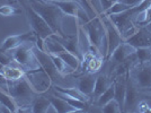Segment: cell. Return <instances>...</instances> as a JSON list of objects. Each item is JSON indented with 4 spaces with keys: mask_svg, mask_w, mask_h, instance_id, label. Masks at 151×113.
I'll return each mask as SVG.
<instances>
[{
    "mask_svg": "<svg viewBox=\"0 0 151 113\" xmlns=\"http://www.w3.org/2000/svg\"><path fill=\"white\" fill-rule=\"evenodd\" d=\"M29 5L49 24L52 31L54 32V34L63 36L61 25H62V19L65 15L59 7L55 6L53 2L45 0H29Z\"/></svg>",
    "mask_w": 151,
    "mask_h": 113,
    "instance_id": "cell-1",
    "label": "cell"
},
{
    "mask_svg": "<svg viewBox=\"0 0 151 113\" xmlns=\"http://www.w3.org/2000/svg\"><path fill=\"white\" fill-rule=\"evenodd\" d=\"M81 26L83 27V30L88 36L89 43L99 51L103 58L106 59V50L103 46V44H105L107 46L106 30H105V25L103 23L101 16H95L94 18L89 19L87 23L82 24Z\"/></svg>",
    "mask_w": 151,
    "mask_h": 113,
    "instance_id": "cell-2",
    "label": "cell"
},
{
    "mask_svg": "<svg viewBox=\"0 0 151 113\" xmlns=\"http://www.w3.org/2000/svg\"><path fill=\"white\" fill-rule=\"evenodd\" d=\"M7 91L15 99L16 102L22 101V104L23 105L31 106V107H32V104H29V103L33 102V100L36 97V95H38L35 92V89L32 87L31 83L28 82V79L26 78L25 76L17 79V80L8 82Z\"/></svg>",
    "mask_w": 151,
    "mask_h": 113,
    "instance_id": "cell-3",
    "label": "cell"
},
{
    "mask_svg": "<svg viewBox=\"0 0 151 113\" xmlns=\"http://www.w3.org/2000/svg\"><path fill=\"white\" fill-rule=\"evenodd\" d=\"M26 43H28V42L20 44L19 46L10 50V56L14 59V61L17 63L19 67H22L25 72L41 67L34 52H33V49H32L33 46L32 45L28 46Z\"/></svg>",
    "mask_w": 151,
    "mask_h": 113,
    "instance_id": "cell-4",
    "label": "cell"
},
{
    "mask_svg": "<svg viewBox=\"0 0 151 113\" xmlns=\"http://www.w3.org/2000/svg\"><path fill=\"white\" fill-rule=\"evenodd\" d=\"M51 2H53L55 6L59 7L65 16H70L72 18L77 19L78 22H81L82 24L87 23L89 20L85 8L76 0H60V1H51Z\"/></svg>",
    "mask_w": 151,
    "mask_h": 113,
    "instance_id": "cell-5",
    "label": "cell"
},
{
    "mask_svg": "<svg viewBox=\"0 0 151 113\" xmlns=\"http://www.w3.org/2000/svg\"><path fill=\"white\" fill-rule=\"evenodd\" d=\"M25 77L28 79V82L31 83L32 87L35 89V92L37 94L45 93L53 83L50 78V76L45 72V70L42 67L26 71Z\"/></svg>",
    "mask_w": 151,
    "mask_h": 113,
    "instance_id": "cell-6",
    "label": "cell"
},
{
    "mask_svg": "<svg viewBox=\"0 0 151 113\" xmlns=\"http://www.w3.org/2000/svg\"><path fill=\"white\" fill-rule=\"evenodd\" d=\"M27 16H28V20H29V24L32 26V31L34 32V34L36 35L37 38H41L44 41L45 38H47L52 34H54V32L52 31V28L49 26V24L32 7L27 8Z\"/></svg>",
    "mask_w": 151,
    "mask_h": 113,
    "instance_id": "cell-7",
    "label": "cell"
},
{
    "mask_svg": "<svg viewBox=\"0 0 151 113\" xmlns=\"http://www.w3.org/2000/svg\"><path fill=\"white\" fill-rule=\"evenodd\" d=\"M130 77L138 89H145L151 85V62L138 63L130 69Z\"/></svg>",
    "mask_w": 151,
    "mask_h": 113,
    "instance_id": "cell-8",
    "label": "cell"
},
{
    "mask_svg": "<svg viewBox=\"0 0 151 113\" xmlns=\"http://www.w3.org/2000/svg\"><path fill=\"white\" fill-rule=\"evenodd\" d=\"M103 17V23L105 25V30H106V41H107V56L106 59L108 60L109 56H112V53L114 52V50L120 45L124 40L123 36L120 33V31L116 28V26L114 25L113 23L111 22V19L108 18L107 16L101 15Z\"/></svg>",
    "mask_w": 151,
    "mask_h": 113,
    "instance_id": "cell-9",
    "label": "cell"
},
{
    "mask_svg": "<svg viewBox=\"0 0 151 113\" xmlns=\"http://www.w3.org/2000/svg\"><path fill=\"white\" fill-rule=\"evenodd\" d=\"M32 49H33V52H34V54L36 56L40 66L45 70V72H46L47 75L50 76L52 82H55L59 78L62 77V75L58 71L57 67H55L54 63H53L52 58H51V56L47 52H45V51H43V50H40L36 45L33 46Z\"/></svg>",
    "mask_w": 151,
    "mask_h": 113,
    "instance_id": "cell-10",
    "label": "cell"
},
{
    "mask_svg": "<svg viewBox=\"0 0 151 113\" xmlns=\"http://www.w3.org/2000/svg\"><path fill=\"white\" fill-rule=\"evenodd\" d=\"M139 103V91L135 84L132 82L130 77V70L126 72V93L124 100V109L123 112L133 111L134 107H137Z\"/></svg>",
    "mask_w": 151,
    "mask_h": 113,
    "instance_id": "cell-11",
    "label": "cell"
},
{
    "mask_svg": "<svg viewBox=\"0 0 151 113\" xmlns=\"http://www.w3.org/2000/svg\"><path fill=\"white\" fill-rule=\"evenodd\" d=\"M29 41L36 42V35L34 34L33 31L26 32V33H23V34H16V35L8 36L1 44V50L0 51L8 52V51L19 46L20 44L25 43V42H29Z\"/></svg>",
    "mask_w": 151,
    "mask_h": 113,
    "instance_id": "cell-12",
    "label": "cell"
},
{
    "mask_svg": "<svg viewBox=\"0 0 151 113\" xmlns=\"http://www.w3.org/2000/svg\"><path fill=\"white\" fill-rule=\"evenodd\" d=\"M125 42L133 46L134 49L143 48V46H151V33L145 27H140L130 38H126Z\"/></svg>",
    "mask_w": 151,
    "mask_h": 113,
    "instance_id": "cell-13",
    "label": "cell"
},
{
    "mask_svg": "<svg viewBox=\"0 0 151 113\" xmlns=\"http://www.w3.org/2000/svg\"><path fill=\"white\" fill-rule=\"evenodd\" d=\"M134 52H135V49L131 46L130 44L126 43L125 41H123L114 50V52L112 53V56H109L108 60H112L115 64H120V63L124 62L125 60H127L132 54H134Z\"/></svg>",
    "mask_w": 151,
    "mask_h": 113,
    "instance_id": "cell-14",
    "label": "cell"
},
{
    "mask_svg": "<svg viewBox=\"0 0 151 113\" xmlns=\"http://www.w3.org/2000/svg\"><path fill=\"white\" fill-rule=\"evenodd\" d=\"M125 93H126V74H124V75L119 76V78L114 82V99L119 103V105L122 109V112H123V109H124Z\"/></svg>",
    "mask_w": 151,
    "mask_h": 113,
    "instance_id": "cell-15",
    "label": "cell"
},
{
    "mask_svg": "<svg viewBox=\"0 0 151 113\" xmlns=\"http://www.w3.org/2000/svg\"><path fill=\"white\" fill-rule=\"evenodd\" d=\"M59 34H52L51 36L44 40V51L49 54H60L63 51H67L62 44Z\"/></svg>",
    "mask_w": 151,
    "mask_h": 113,
    "instance_id": "cell-16",
    "label": "cell"
},
{
    "mask_svg": "<svg viewBox=\"0 0 151 113\" xmlns=\"http://www.w3.org/2000/svg\"><path fill=\"white\" fill-rule=\"evenodd\" d=\"M95 82H96V77L94 75H86L78 79V82H77V88L85 96H87L89 99L93 95V92H94Z\"/></svg>",
    "mask_w": 151,
    "mask_h": 113,
    "instance_id": "cell-17",
    "label": "cell"
},
{
    "mask_svg": "<svg viewBox=\"0 0 151 113\" xmlns=\"http://www.w3.org/2000/svg\"><path fill=\"white\" fill-rule=\"evenodd\" d=\"M2 75L6 77V79L8 82H14V80H17L19 78L24 77L25 71L22 67H19L18 64L14 61L12 64H8V66L4 67Z\"/></svg>",
    "mask_w": 151,
    "mask_h": 113,
    "instance_id": "cell-18",
    "label": "cell"
},
{
    "mask_svg": "<svg viewBox=\"0 0 151 113\" xmlns=\"http://www.w3.org/2000/svg\"><path fill=\"white\" fill-rule=\"evenodd\" d=\"M50 102L52 106L54 107L55 112L58 113H71V112H78L76 109L70 105L67 101L62 99L61 96H49Z\"/></svg>",
    "mask_w": 151,
    "mask_h": 113,
    "instance_id": "cell-19",
    "label": "cell"
},
{
    "mask_svg": "<svg viewBox=\"0 0 151 113\" xmlns=\"http://www.w3.org/2000/svg\"><path fill=\"white\" fill-rule=\"evenodd\" d=\"M55 93L60 96H64V97H70V99H77V100H81V101H87L88 97L85 96L78 89L77 87H70V88H64L57 86L55 87Z\"/></svg>",
    "mask_w": 151,
    "mask_h": 113,
    "instance_id": "cell-20",
    "label": "cell"
},
{
    "mask_svg": "<svg viewBox=\"0 0 151 113\" xmlns=\"http://www.w3.org/2000/svg\"><path fill=\"white\" fill-rule=\"evenodd\" d=\"M112 84V82L107 78L106 76H98L96 78V82H95V87H94V92H93V97L95 99V101L97 100L99 96H101L107 88L109 87V85Z\"/></svg>",
    "mask_w": 151,
    "mask_h": 113,
    "instance_id": "cell-21",
    "label": "cell"
},
{
    "mask_svg": "<svg viewBox=\"0 0 151 113\" xmlns=\"http://www.w3.org/2000/svg\"><path fill=\"white\" fill-rule=\"evenodd\" d=\"M50 106H51V102L49 97L38 96V97H35L33 100V102H32V112L47 113Z\"/></svg>",
    "mask_w": 151,
    "mask_h": 113,
    "instance_id": "cell-22",
    "label": "cell"
},
{
    "mask_svg": "<svg viewBox=\"0 0 151 113\" xmlns=\"http://www.w3.org/2000/svg\"><path fill=\"white\" fill-rule=\"evenodd\" d=\"M58 56H60L73 71L78 70L80 68V66H81V60H80V58L77 56L76 54H73V53H71V52L68 50L63 51V52H61V53L58 54Z\"/></svg>",
    "mask_w": 151,
    "mask_h": 113,
    "instance_id": "cell-23",
    "label": "cell"
},
{
    "mask_svg": "<svg viewBox=\"0 0 151 113\" xmlns=\"http://www.w3.org/2000/svg\"><path fill=\"white\" fill-rule=\"evenodd\" d=\"M0 103L2 105H5L6 107H8V110L10 111V113L18 112L19 111V106L18 104H17V102L15 101V99L7 92L6 89L2 91L1 88H0Z\"/></svg>",
    "mask_w": 151,
    "mask_h": 113,
    "instance_id": "cell-24",
    "label": "cell"
},
{
    "mask_svg": "<svg viewBox=\"0 0 151 113\" xmlns=\"http://www.w3.org/2000/svg\"><path fill=\"white\" fill-rule=\"evenodd\" d=\"M50 56H51V58H52V60H53L54 66L57 67L58 71H59L62 76L69 75V74H71V72H75V71L71 69L69 66L64 62L58 54H50Z\"/></svg>",
    "mask_w": 151,
    "mask_h": 113,
    "instance_id": "cell-25",
    "label": "cell"
},
{
    "mask_svg": "<svg viewBox=\"0 0 151 113\" xmlns=\"http://www.w3.org/2000/svg\"><path fill=\"white\" fill-rule=\"evenodd\" d=\"M135 58L139 63L151 62V46H143L135 49Z\"/></svg>",
    "mask_w": 151,
    "mask_h": 113,
    "instance_id": "cell-26",
    "label": "cell"
},
{
    "mask_svg": "<svg viewBox=\"0 0 151 113\" xmlns=\"http://www.w3.org/2000/svg\"><path fill=\"white\" fill-rule=\"evenodd\" d=\"M135 23L140 27H145L151 23V5L145 8L143 12L139 13L135 16Z\"/></svg>",
    "mask_w": 151,
    "mask_h": 113,
    "instance_id": "cell-27",
    "label": "cell"
},
{
    "mask_svg": "<svg viewBox=\"0 0 151 113\" xmlns=\"http://www.w3.org/2000/svg\"><path fill=\"white\" fill-rule=\"evenodd\" d=\"M130 8H132L131 6H129V5H126V4H123V2H121V1H115L112 6L109 7L108 9H107L105 13H103L101 15H104V16H109V15H115V14H121L123 13V12H126V10H129Z\"/></svg>",
    "mask_w": 151,
    "mask_h": 113,
    "instance_id": "cell-28",
    "label": "cell"
},
{
    "mask_svg": "<svg viewBox=\"0 0 151 113\" xmlns=\"http://www.w3.org/2000/svg\"><path fill=\"white\" fill-rule=\"evenodd\" d=\"M113 99H114V83H112L109 85V87L107 88L106 91L96 100V104L99 105V106H103V105L106 104L107 102L112 101Z\"/></svg>",
    "mask_w": 151,
    "mask_h": 113,
    "instance_id": "cell-29",
    "label": "cell"
},
{
    "mask_svg": "<svg viewBox=\"0 0 151 113\" xmlns=\"http://www.w3.org/2000/svg\"><path fill=\"white\" fill-rule=\"evenodd\" d=\"M101 112L104 113H120L122 112V109L119 105V103L116 102L115 99H113L112 101L107 102L105 105L101 106Z\"/></svg>",
    "mask_w": 151,
    "mask_h": 113,
    "instance_id": "cell-30",
    "label": "cell"
},
{
    "mask_svg": "<svg viewBox=\"0 0 151 113\" xmlns=\"http://www.w3.org/2000/svg\"><path fill=\"white\" fill-rule=\"evenodd\" d=\"M16 14H19V10L16 9V7H13L10 5H2L0 6V16L4 17H10Z\"/></svg>",
    "mask_w": 151,
    "mask_h": 113,
    "instance_id": "cell-31",
    "label": "cell"
},
{
    "mask_svg": "<svg viewBox=\"0 0 151 113\" xmlns=\"http://www.w3.org/2000/svg\"><path fill=\"white\" fill-rule=\"evenodd\" d=\"M13 62L14 59L12 58V56H8L4 51H0V63H2L4 66H8V64H12Z\"/></svg>",
    "mask_w": 151,
    "mask_h": 113,
    "instance_id": "cell-32",
    "label": "cell"
},
{
    "mask_svg": "<svg viewBox=\"0 0 151 113\" xmlns=\"http://www.w3.org/2000/svg\"><path fill=\"white\" fill-rule=\"evenodd\" d=\"M137 111H139V112H151V106L148 104V102L142 101V102H139L138 103Z\"/></svg>",
    "mask_w": 151,
    "mask_h": 113,
    "instance_id": "cell-33",
    "label": "cell"
},
{
    "mask_svg": "<svg viewBox=\"0 0 151 113\" xmlns=\"http://www.w3.org/2000/svg\"><path fill=\"white\" fill-rule=\"evenodd\" d=\"M98 2H99V6H101V14H103V13H105L115 1H114V0H98Z\"/></svg>",
    "mask_w": 151,
    "mask_h": 113,
    "instance_id": "cell-34",
    "label": "cell"
},
{
    "mask_svg": "<svg viewBox=\"0 0 151 113\" xmlns=\"http://www.w3.org/2000/svg\"><path fill=\"white\" fill-rule=\"evenodd\" d=\"M0 87H5L7 91V87H8V80L6 79V77L0 72ZM8 92V91H7Z\"/></svg>",
    "mask_w": 151,
    "mask_h": 113,
    "instance_id": "cell-35",
    "label": "cell"
},
{
    "mask_svg": "<svg viewBox=\"0 0 151 113\" xmlns=\"http://www.w3.org/2000/svg\"><path fill=\"white\" fill-rule=\"evenodd\" d=\"M0 112H7V113H10V111L8 110V107H6L5 105H2L0 103Z\"/></svg>",
    "mask_w": 151,
    "mask_h": 113,
    "instance_id": "cell-36",
    "label": "cell"
},
{
    "mask_svg": "<svg viewBox=\"0 0 151 113\" xmlns=\"http://www.w3.org/2000/svg\"><path fill=\"white\" fill-rule=\"evenodd\" d=\"M143 92H145V94H148V95H151V85L149 86V87H147V88H145V89H142Z\"/></svg>",
    "mask_w": 151,
    "mask_h": 113,
    "instance_id": "cell-37",
    "label": "cell"
},
{
    "mask_svg": "<svg viewBox=\"0 0 151 113\" xmlns=\"http://www.w3.org/2000/svg\"><path fill=\"white\" fill-rule=\"evenodd\" d=\"M4 67H5V66H4L2 63H0V72H1V74H2V70H4Z\"/></svg>",
    "mask_w": 151,
    "mask_h": 113,
    "instance_id": "cell-38",
    "label": "cell"
},
{
    "mask_svg": "<svg viewBox=\"0 0 151 113\" xmlns=\"http://www.w3.org/2000/svg\"><path fill=\"white\" fill-rule=\"evenodd\" d=\"M18 1H20L22 4H25V1H26V0H18Z\"/></svg>",
    "mask_w": 151,
    "mask_h": 113,
    "instance_id": "cell-39",
    "label": "cell"
},
{
    "mask_svg": "<svg viewBox=\"0 0 151 113\" xmlns=\"http://www.w3.org/2000/svg\"><path fill=\"white\" fill-rule=\"evenodd\" d=\"M45 1H60V0H45Z\"/></svg>",
    "mask_w": 151,
    "mask_h": 113,
    "instance_id": "cell-40",
    "label": "cell"
},
{
    "mask_svg": "<svg viewBox=\"0 0 151 113\" xmlns=\"http://www.w3.org/2000/svg\"><path fill=\"white\" fill-rule=\"evenodd\" d=\"M148 97H149V99H150V100H151V95H149V96H148Z\"/></svg>",
    "mask_w": 151,
    "mask_h": 113,
    "instance_id": "cell-41",
    "label": "cell"
},
{
    "mask_svg": "<svg viewBox=\"0 0 151 113\" xmlns=\"http://www.w3.org/2000/svg\"><path fill=\"white\" fill-rule=\"evenodd\" d=\"M114 1H117V0H114Z\"/></svg>",
    "mask_w": 151,
    "mask_h": 113,
    "instance_id": "cell-42",
    "label": "cell"
}]
</instances>
